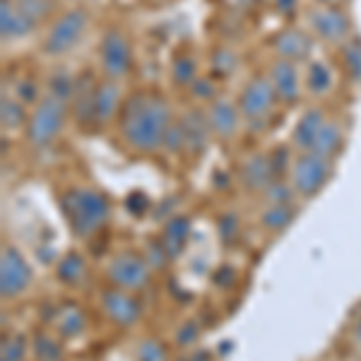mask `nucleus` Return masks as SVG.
<instances>
[{"instance_id": "f257e3e1", "label": "nucleus", "mask_w": 361, "mask_h": 361, "mask_svg": "<svg viewBox=\"0 0 361 361\" xmlns=\"http://www.w3.org/2000/svg\"><path fill=\"white\" fill-rule=\"evenodd\" d=\"M118 135L135 154H157L164 147L173 114L169 99L154 90H137L126 97L118 114Z\"/></svg>"}, {"instance_id": "f03ea898", "label": "nucleus", "mask_w": 361, "mask_h": 361, "mask_svg": "<svg viewBox=\"0 0 361 361\" xmlns=\"http://www.w3.org/2000/svg\"><path fill=\"white\" fill-rule=\"evenodd\" d=\"M61 209L73 234L80 238H90L97 231H102L111 214L109 197L99 193L97 188H87V185L68 188L61 195Z\"/></svg>"}, {"instance_id": "7ed1b4c3", "label": "nucleus", "mask_w": 361, "mask_h": 361, "mask_svg": "<svg viewBox=\"0 0 361 361\" xmlns=\"http://www.w3.org/2000/svg\"><path fill=\"white\" fill-rule=\"evenodd\" d=\"M238 111L243 116V126L253 133H263L267 123L275 116V109L279 99L275 94V87H272L267 75H255L243 85L241 94H238Z\"/></svg>"}, {"instance_id": "20e7f679", "label": "nucleus", "mask_w": 361, "mask_h": 361, "mask_svg": "<svg viewBox=\"0 0 361 361\" xmlns=\"http://www.w3.org/2000/svg\"><path fill=\"white\" fill-rule=\"evenodd\" d=\"M68 111H70V106L66 102L44 94L39 99L37 106H32V114H29V121L25 128L27 142L37 149L51 147L58 140V135L63 133V128H66Z\"/></svg>"}, {"instance_id": "39448f33", "label": "nucleus", "mask_w": 361, "mask_h": 361, "mask_svg": "<svg viewBox=\"0 0 361 361\" xmlns=\"http://www.w3.org/2000/svg\"><path fill=\"white\" fill-rule=\"evenodd\" d=\"M87 25H90V15L82 8H70L66 13H61L46 29L42 54L49 58H61L70 54L80 44V39L85 37Z\"/></svg>"}, {"instance_id": "423d86ee", "label": "nucleus", "mask_w": 361, "mask_h": 361, "mask_svg": "<svg viewBox=\"0 0 361 361\" xmlns=\"http://www.w3.org/2000/svg\"><path fill=\"white\" fill-rule=\"evenodd\" d=\"M330 176H333V159H325L313 152H296L287 180L292 183L296 195L311 200L328 185Z\"/></svg>"}, {"instance_id": "0eeeda50", "label": "nucleus", "mask_w": 361, "mask_h": 361, "mask_svg": "<svg viewBox=\"0 0 361 361\" xmlns=\"http://www.w3.org/2000/svg\"><path fill=\"white\" fill-rule=\"evenodd\" d=\"M99 70L106 80L121 82L133 70V46L123 29L111 27L104 32L99 42Z\"/></svg>"}, {"instance_id": "6e6552de", "label": "nucleus", "mask_w": 361, "mask_h": 361, "mask_svg": "<svg viewBox=\"0 0 361 361\" xmlns=\"http://www.w3.org/2000/svg\"><path fill=\"white\" fill-rule=\"evenodd\" d=\"M306 27L320 42L342 46L352 39V20L345 8H330V5H316L306 13Z\"/></svg>"}, {"instance_id": "1a4fd4ad", "label": "nucleus", "mask_w": 361, "mask_h": 361, "mask_svg": "<svg viewBox=\"0 0 361 361\" xmlns=\"http://www.w3.org/2000/svg\"><path fill=\"white\" fill-rule=\"evenodd\" d=\"M149 272L152 267L145 260V255L137 253H121L109 263L106 277L116 289H126V292H140L149 284Z\"/></svg>"}, {"instance_id": "9d476101", "label": "nucleus", "mask_w": 361, "mask_h": 361, "mask_svg": "<svg viewBox=\"0 0 361 361\" xmlns=\"http://www.w3.org/2000/svg\"><path fill=\"white\" fill-rule=\"evenodd\" d=\"M32 284V267L25 260V255L13 246L3 248L0 258V294L5 301L20 299Z\"/></svg>"}, {"instance_id": "9b49d317", "label": "nucleus", "mask_w": 361, "mask_h": 361, "mask_svg": "<svg viewBox=\"0 0 361 361\" xmlns=\"http://www.w3.org/2000/svg\"><path fill=\"white\" fill-rule=\"evenodd\" d=\"M102 311L118 328H133L142 318V304H140L137 296L116 287L102 292Z\"/></svg>"}, {"instance_id": "f8f14e48", "label": "nucleus", "mask_w": 361, "mask_h": 361, "mask_svg": "<svg viewBox=\"0 0 361 361\" xmlns=\"http://www.w3.org/2000/svg\"><path fill=\"white\" fill-rule=\"evenodd\" d=\"M205 116H207L209 130H212V137L224 140V142L226 140H234L243 126V116L238 111V104L229 102L224 97H217L214 102H209Z\"/></svg>"}, {"instance_id": "ddd939ff", "label": "nucleus", "mask_w": 361, "mask_h": 361, "mask_svg": "<svg viewBox=\"0 0 361 361\" xmlns=\"http://www.w3.org/2000/svg\"><path fill=\"white\" fill-rule=\"evenodd\" d=\"M272 51H275L277 58L289 63H306L308 58L313 54V39L306 29L299 27H287V29H279V32L272 37Z\"/></svg>"}, {"instance_id": "4468645a", "label": "nucleus", "mask_w": 361, "mask_h": 361, "mask_svg": "<svg viewBox=\"0 0 361 361\" xmlns=\"http://www.w3.org/2000/svg\"><path fill=\"white\" fill-rule=\"evenodd\" d=\"M97 80L92 73L78 75V85H75V94L70 99V116L73 123L80 130H94V94H97Z\"/></svg>"}, {"instance_id": "2eb2a0df", "label": "nucleus", "mask_w": 361, "mask_h": 361, "mask_svg": "<svg viewBox=\"0 0 361 361\" xmlns=\"http://www.w3.org/2000/svg\"><path fill=\"white\" fill-rule=\"evenodd\" d=\"M267 78H270L272 87H275V94L279 99V104L294 106V104L301 99V75H299L296 63L275 58L270 70H267Z\"/></svg>"}, {"instance_id": "dca6fc26", "label": "nucleus", "mask_w": 361, "mask_h": 361, "mask_svg": "<svg viewBox=\"0 0 361 361\" xmlns=\"http://www.w3.org/2000/svg\"><path fill=\"white\" fill-rule=\"evenodd\" d=\"M123 90L116 80H106L97 85V94H94V130L99 128L114 123L118 121V114L123 109Z\"/></svg>"}, {"instance_id": "f3484780", "label": "nucleus", "mask_w": 361, "mask_h": 361, "mask_svg": "<svg viewBox=\"0 0 361 361\" xmlns=\"http://www.w3.org/2000/svg\"><path fill=\"white\" fill-rule=\"evenodd\" d=\"M238 180L243 183V188L250 193H263L272 180H277V173L272 169L270 154L265 152H253L241 161L238 169Z\"/></svg>"}, {"instance_id": "a211bd4d", "label": "nucleus", "mask_w": 361, "mask_h": 361, "mask_svg": "<svg viewBox=\"0 0 361 361\" xmlns=\"http://www.w3.org/2000/svg\"><path fill=\"white\" fill-rule=\"evenodd\" d=\"M180 126H183V137H185V154L190 157L205 154L207 142L212 137L205 111L202 109H188V111L180 116Z\"/></svg>"}, {"instance_id": "6ab92c4d", "label": "nucleus", "mask_w": 361, "mask_h": 361, "mask_svg": "<svg viewBox=\"0 0 361 361\" xmlns=\"http://www.w3.org/2000/svg\"><path fill=\"white\" fill-rule=\"evenodd\" d=\"M325 121H328V116H325V111L320 106L306 109V111L299 116V121H296V126L292 130V137H289V145L294 147V152H311L313 142H316Z\"/></svg>"}, {"instance_id": "aec40b11", "label": "nucleus", "mask_w": 361, "mask_h": 361, "mask_svg": "<svg viewBox=\"0 0 361 361\" xmlns=\"http://www.w3.org/2000/svg\"><path fill=\"white\" fill-rule=\"evenodd\" d=\"M34 29H37V25L20 13L15 0H0V37H3L5 44L29 37Z\"/></svg>"}, {"instance_id": "412c9836", "label": "nucleus", "mask_w": 361, "mask_h": 361, "mask_svg": "<svg viewBox=\"0 0 361 361\" xmlns=\"http://www.w3.org/2000/svg\"><path fill=\"white\" fill-rule=\"evenodd\" d=\"M345 128L337 118H328L320 128L316 142H313L311 152L318 154V157H325V159H335L337 154L342 152V147H345Z\"/></svg>"}, {"instance_id": "4be33fe9", "label": "nucleus", "mask_w": 361, "mask_h": 361, "mask_svg": "<svg viewBox=\"0 0 361 361\" xmlns=\"http://www.w3.org/2000/svg\"><path fill=\"white\" fill-rule=\"evenodd\" d=\"M54 323H56V333L63 340H73V337H80L87 328V313L80 306L75 304H66L58 311H54Z\"/></svg>"}, {"instance_id": "5701e85b", "label": "nucleus", "mask_w": 361, "mask_h": 361, "mask_svg": "<svg viewBox=\"0 0 361 361\" xmlns=\"http://www.w3.org/2000/svg\"><path fill=\"white\" fill-rule=\"evenodd\" d=\"M190 236V219L185 214H176V217H169V222L164 224L159 241L164 250L169 253V258H176L180 250L185 248V241Z\"/></svg>"}, {"instance_id": "b1692460", "label": "nucleus", "mask_w": 361, "mask_h": 361, "mask_svg": "<svg viewBox=\"0 0 361 361\" xmlns=\"http://www.w3.org/2000/svg\"><path fill=\"white\" fill-rule=\"evenodd\" d=\"M25 104L20 99H15L13 94H8V90L3 92V99H0V126H3L5 133L20 130V128H27L29 114H27Z\"/></svg>"}, {"instance_id": "393cba45", "label": "nucleus", "mask_w": 361, "mask_h": 361, "mask_svg": "<svg viewBox=\"0 0 361 361\" xmlns=\"http://www.w3.org/2000/svg\"><path fill=\"white\" fill-rule=\"evenodd\" d=\"M304 85L311 94L316 97H325L328 92H333L335 87V75H333V68L323 61H311L306 68V78H304Z\"/></svg>"}, {"instance_id": "a878e982", "label": "nucleus", "mask_w": 361, "mask_h": 361, "mask_svg": "<svg viewBox=\"0 0 361 361\" xmlns=\"http://www.w3.org/2000/svg\"><path fill=\"white\" fill-rule=\"evenodd\" d=\"M56 275L63 284L68 287H80L87 279V263L80 253H68L58 260L56 265Z\"/></svg>"}, {"instance_id": "bb28decb", "label": "nucleus", "mask_w": 361, "mask_h": 361, "mask_svg": "<svg viewBox=\"0 0 361 361\" xmlns=\"http://www.w3.org/2000/svg\"><path fill=\"white\" fill-rule=\"evenodd\" d=\"M75 85H78V75H73L68 68H56L46 80V94L56 97L66 102L70 106V99L75 94Z\"/></svg>"}, {"instance_id": "cd10ccee", "label": "nucleus", "mask_w": 361, "mask_h": 361, "mask_svg": "<svg viewBox=\"0 0 361 361\" xmlns=\"http://www.w3.org/2000/svg\"><path fill=\"white\" fill-rule=\"evenodd\" d=\"M294 214H296L294 205H267L263 209V214H260V224L270 234H279V231H284L294 222Z\"/></svg>"}, {"instance_id": "c85d7f7f", "label": "nucleus", "mask_w": 361, "mask_h": 361, "mask_svg": "<svg viewBox=\"0 0 361 361\" xmlns=\"http://www.w3.org/2000/svg\"><path fill=\"white\" fill-rule=\"evenodd\" d=\"M32 357L37 361H63L61 340L51 333H37L32 337Z\"/></svg>"}, {"instance_id": "c756f323", "label": "nucleus", "mask_w": 361, "mask_h": 361, "mask_svg": "<svg viewBox=\"0 0 361 361\" xmlns=\"http://www.w3.org/2000/svg\"><path fill=\"white\" fill-rule=\"evenodd\" d=\"M171 80L178 87H190L197 80V58L188 51L178 54L171 63Z\"/></svg>"}, {"instance_id": "7c9ffc66", "label": "nucleus", "mask_w": 361, "mask_h": 361, "mask_svg": "<svg viewBox=\"0 0 361 361\" xmlns=\"http://www.w3.org/2000/svg\"><path fill=\"white\" fill-rule=\"evenodd\" d=\"M340 61L347 78L352 82H361V39H349L340 46Z\"/></svg>"}, {"instance_id": "2f4dec72", "label": "nucleus", "mask_w": 361, "mask_h": 361, "mask_svg": "<svg viewBox=\"0 0 361 361\" xmlns=\"http://www.w3.org/2000/svg\"><path fill=\"white\" fill-rule=\"evenodd\" d=\"M209 68H212V73L217 75V78L224 80L236 73L238 56L229 49V46H217V49L212 51V56H209Z\"/></svg>"}, {"instance_id": "473e14b6", "label": "nucleus", "mask_w": 361, "mask_h": 361, "mask_svg": "<svg viewBox=\"0 0 361 361\" xmlns=\"http://www.w3.org/2000/svg\"><path fill=\"white\" fill-rule=\"evenodd\" d=\"M29 349V340L20 333H10L3 337V345H0V361H25Z\"/></svg>"}, {"instance_id": "72a5a7b5", "label": "nucleus", "mask_w": 361, "mask_h": 361, "mask_svg": "<svg viewBox=\"0 0 361 361\" xmlns=\"http://www.w3.org/2000/svg\"><path fill=\"white\" fill-rule=\"evenodd\" d=\"M15 3H17V8H20V13L25 15L27 20H32L37 27L44 25V22L54 15V8H56L54 0H15Z\"/></svg>"}, {"instance_id": "f704fd0d", "label": "nucleus", "mask_w": 361, "mask_h": 361, "mask_svg": "<svg viewBox=\"0 0 361 361\" xmlns=\"http://www.w3.org/2000/svg\"><path fill=\"white\" fill-rule=\"evenodd\" d=\"M263 197L267 205H294V197H299V195H296V190L292 188L289 180L277 178L263 190Z\"/></svg>"}, {"instance_id": "c9c22d12", "label": "nucleus", "mask_w": 361, "mask_h": 361, "mask_svg": "<svg viewBox=\"0 0 361 361\" xmlns=\"http://www.w3.org/2000/svg\"><path fill=\"white\" fill-rule=\"evenodd\" d=\"M135 357L137 361H171L169 359V349L159 340H154V337H147V340L140 342L135 349Z\"/></svg>"}, {"instance_id": "e433bc0d", "label": "nucleus", "mask_w": 361, "mask_h": 361, "mask_svg": "<svg viewBox=\"0 0 361 361\" xmlns=\"http://www.w3.org/2000/svg\"><path fill=\"white\" fill-rule=\"evenodd\" d=\"M164 149L166 154L176 157V154H185V137H183V126H180V118H173V123L169 126L166 137H164Z\"/></svg>"}, {"instance_id": "4c0bfd02", "label": "nucleus", "mask_w": 361, "mask_h": 361, "mask_svg": "<svg viewBox=\"0 0 361 361\" xmlns=\"http://www.w3.org/2000/svg\"><path fill=\"white\" fill-rule=\"evenodd\" d=\"M13 97L15 99H20L25 106H37L39 104V87L37 82H34L32 78H20V80H15V87H13Z\"/></svg>"}, {"instance_id": "58836bf2", "label": "nucleus", "mask_w": 361, "mask_h": 361, "mask_svg": "<svg viewBox=\"0 0 361 361\" xmlns=\"http://www.w3.org/2000/svg\"><path fill=\"white\" fill-rule=\"evenodd\" d=\"M188 90H190V94H193V99H197V102H202V104H209L217 99V85L209 78H197Z\"/></svg>"}, {"instance_id": "ea45409f", "label": "nucleus", "mask_w": 361, "mask_h": 361, "mask_svg": "<svg viewBox=\"0 0 361 361\" xmlns=\"http://www.w3.org/2000/svg\"><path fill=\"white\" fill-rule=\"evenodd\" d=\"M169 253L164 250V246H161V241H152L147 246V250H145V260L149 263V267H161L166 263Z\"/></svg>"}, {"instance_id": "a19ab883", "label": "nucleus", "mask_w": 361, "mask_h": 361, "mask_svg": "<svg viewBox=\"0 0 361 361\" xmlns=\"http://www.w3.org/2000/svg\"><path fill=\"white\" fill-rule=\"evenodd\" d=\"M236 231H238V217L236 214H224V217L219 219V236L231 241V238L236 236Z\"/></svg>"}, {"instance_id": "79ce46f5", "label": "nucleus", "mask_w": 361, "mask_h": 361, "mask_svg": "<svg viewBox=\"0 0 361 361\" xmlns=\"http://www.w3.org/2000/svg\"><path fill=\"white\" fill-rule=\"evenodd\" d=\"M197 335H200V330H197V325H195V323H185L183 328H178L176 342H178V345H183V347L195 345V342H197Z\"/></svg>"}, {"instance_id": "37998d69", "label": "nucleus", "mask_w": 361, "mask_h": 361, "mask_svg": "<svg viewBox=\"0 0 361 361\" xmlns=\"http://www.w3.org/2000/svg\"><path fill=\"white\" fill-rule=\"evenodd\" d=\"M272 5H275L277 15L287 17V20H292L299 13V0H272Z\"/></svg>"}, {"instance_id": "c03bdc74", "label": "nucleus", "mask_w": 361, "mask_h": 361, "mask_svg": "<svg viewBox=\"0 0 361 361\" xmlns=\"http://www.w3.org/2000/svg\"><path fill=\"white\" fill-rule=\"evenodd\" d=\"M126 207L130 209L133 214H142L145 209L149 207V202H147V195L145 193H133L130 197L126 200Z\"/></svg>"}, {"instance_id": "a18cd8bd", "label": "nucleus", "mask_w": 361, "mask_h": 361, "mask_svg": "<svg viewBox=\"0 0 361 361\" xmlns=\"http://www.w3.org/2000/svg\"><path fill=\"white\" fill-rule=\"evenodd\" d=\"M224 3H226V8L236 10V13H250L255 0H224Z\"/></svg>"}, {"instance_id": "49530a36", "label": "nucleus", "mask_w": 361, "mask_h": 361, "mask_svg": "<svg viewBox=\"0 0 361 361\" xmlns=\"http://www.w3.org/2000/svg\"><path fill=\"white\" fill-rule=\"evenodd\" d=\"M183 361H209V357H207V352H190V354H185Z\"/></svg>"}, {"instance_id": "de8ad7c7", "label": "nucleus", "mask_w": 361, "mask_h": 361, "mask_svg": "<svg viewBox=\"0 0 361 361\" xmlns=\"http://www.w3.org/2000/svg\"><path fill=\"white\" fill-rule=\"evenodd\" d=\"M349 0H320V5H330V8H345Z\"/></svg>"}]
</instances>
